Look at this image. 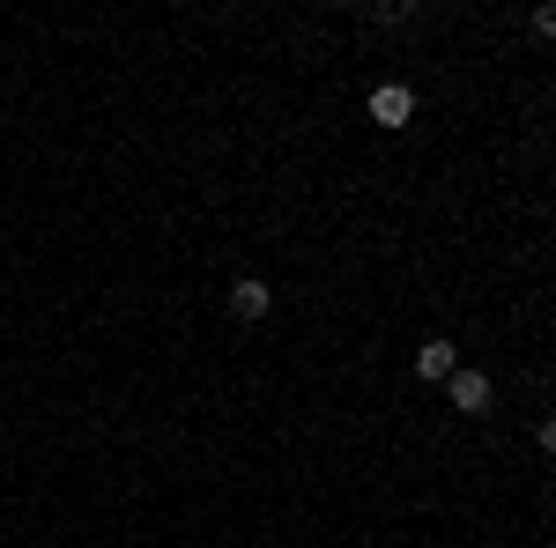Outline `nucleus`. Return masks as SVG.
I'll return each mask as SVG.
<instances>
[{
  "mask_svg": "<svg viewBox=\"0 0 556 548\" xmlns=\"http://www.w3.org/2000/svg\"><path fill=\"white\" fill-rule=\"evenodd\" d=\"M364 112H371V127H386V133L408 127V119H416V89H408V82H379Z\"/></svg>",
  "mask_w": 556,
  "mask_h": 548,
  "instance_id": "obj_1",
  "label": "nucleus"
},
{
  "mask_svg": "<svg viewBox=\"0 0 556 548\" xmlns=\"http://www.w3.org/2000/svg\"><path fill=\"white\" fill-rule=\"evenodd\" d=\"M445 393H453V408H460V416H490V400H497V385L482 379V371H468V364L445 379Z\"/></svg>",
  "mask_w": 556,
  "mask_h": 548,
  "instance_id": "obj_2",
  "label": "nucleus"
},
{
  "mask_svg": "<svg viewBox=\"0 0 556 548\" xmlns=\"http://www.w3.org/2000/svg\"><path fill=\"white\" fill-rule=\"evenodd\" d=\"M453 371H460V348H453V341H445V334H430L424 348H416V379L445 385V379H453Z\"/></svg>",
  "mask_w": 556,
  "mask_h": 548,
  "instance_id": "obj_3",
  "label": "nucleus"
},
{
  "mask_svg": "<svg viewBox=\"0 0 556 548\" xmlns=\"http://www.w3.org/2000/svg\"><path fill=\"white\" fill-rule=\"evenodd\" d=\"M267 304H275V290H267L260 275H238V282H230V311H238V319H267Z\"/></svg>",
  "mask_w": 556,
  "mask_h": 548,
  "instance_id": "obj_4",
  "label": "nucleus"
},
{
  "mask_svg": "<svg viewBox=\"0 0 556 548\" xmlns=\"http://www.w3.org/2000/svg\"><path fill=\"white\" fill-rule=\"evenodd\" d=\"M534 38H556V0H542V8H534Z\"/></svg>",
  "mask_w": 556,
  "mask_h": 548,
  "instance_id": "obj_5",
  "label": "nucleus"
},
{
  "mask_svg": "<svg viewBox=\"0 0 556 548\" xmlns=\"http://www.w3.org/2000/svg\"><path fill=\"white\" fill-rule=\"evenodd\" d=\"M542 453H549V460H556V416L542 422Z\"/></svg>",
  "mask_w": 556,
  "mask_h": 548,
  "instance_id": "obj_6",
  "label": "nucleus"
}]
</instances>
